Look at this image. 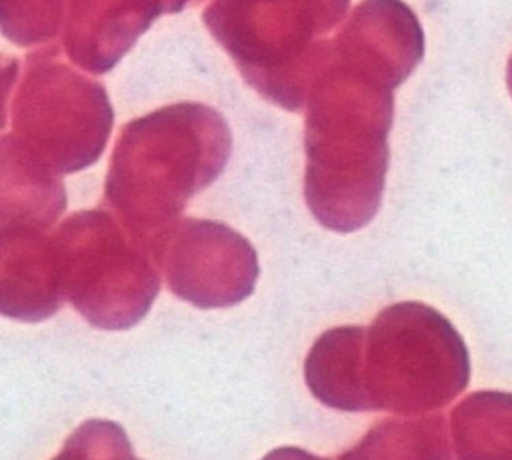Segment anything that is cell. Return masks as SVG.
Returning <instances> with one entry per match:
<instances>
[{"mask_svg": "<svg viewBox=\"0 0 512 460\" xmlns=\"http://www.w3.org/2000/svg\"><path fill=\"white\" fill-rule=\"evenodd\" d=\"M394 89L383 72L333 49L313 81L304 196L322 227L351 234L380 211L389 171Z\"/></svg>", "mask_w": 512, "mask_h": 460, "instance_id": "cell-1", "label": "cell"}, {"mask_svg": "<svg viewBox=\"0 0 512 460\" xmlns=\"http://www.w3.org/2000/svg\"><path fill=\"white\" fill-rule=\"evenodd\" d=\"M230 151L229 124L207 105L178 103L144 115L117 139L106 209L155 252L187 202L223 173Z\"/></svg>", "mask_w": 512, "mask_h": 460, "instance_id": "cell-2", "label": "cell"}, {"mask_svg": "<svg viewBox=\"0 0 512 460\" xmlns=\"http://www.w3.org/2000/svg\"><path fill=\"white\" fill-rule=\"evenodd\" d=\"M351 0H212L204 24L241 76L266 101L290 112L331 56L335 29Z\"/></svg>", "mask_w": 512, "mask_h": 460, "instance_id": "cell-3", "label": "cell"}, {"mask_svg": "<svg viewBox=\"0 0 512 460\" xmlns=\"http://www.w3.org/2000/svg\"><path fill=\"white\" fill-rule=\"evenodd\" d=\"M468 345L442 313L423 302H398L365 328V412L417 416L450 405L468 389Z\"/></svg>", "mask_w": 512, "mask_h": 460, "instance_id": "cell-4", "label": "cell"}, {"mask_svg": "<svg viewBox=\"0 0 512 460\" xmlns=\"http://www.w3.org/2000/svg\"><path fill=\"white\" fill-rule=\"evenodd\" d=\"M53 248L63 299L90 326L123 331L148 315L160 292L159 261L106 207L63 220Z\"/></svg>", "mask_w": 512, "mask_h": 460, "instance_id": "cell-5", "label": "cell"}, {"mask_svg": "<svg viewBox=\"0 0 512 460\" xmlns=\"http://www.w3.org/2000/svg\"><path fill=\"white\" fill-rule=\"evenodd\" d=\"M114 110L101 83L60 60L58 47L27 56L11 101V141L54 175L98 162L112 133Z\"/></svg>", "mask_w": 512, "mask_h": 460, "instance_id": "cell-6", "label": "cell"}, {"mask_svg": "<svg viewBox=\"0 0 512 460\" xmlns=\"http://www.w3.org/2000/svg\"><path fill=\"white\" fill-rule=\"evenodd\" d=\"M169 290L200 310L230 308L256 290V248L238 230L212 220H178L155 247Z\"/></svg>", "mask_w": 512, "mask_h": 460, "instance_id": "cell-7", "label": "cell"}, {"mask_svg": "<svg viewBox=\"0 0 512 460\" xmlns=\"http://www.w3.org/2000/svg\"><path fill=\"white\" fill-rule=\"evenodd\" d=\"M204 0H67L63 47L72 63L92 74L114 69L164 13Z\"/></svg>", "mask_w": 512, "mask_h": 460, "instance_id": "cell-8", "label": "cell"}, {"mask_svg": "<svg viewBox=\"0 0 512 460\" xmlns=\"http://www.w3.org/2000/svg\"><path fill=\"white\" fill-rule=\"evenodd\" d=\"M63 302L53 232L2 227V315L20 322H42L53 317Z\"/></svg>", "mask_w": 512, "mask_h": 460, "instance_id": "cell-9", "label": "cell"}, {"mask_svg": "<svg viewBox=\"0 0 512 460\" xmlns=\"http://www.w3.org/2000/svg\"><path fill=\"white\" fill-rule=\"evenodd\" d=\"M67 207L65 187L58 175L2 139V227L51 230Z\"/></svg>", "mask_w": 512, "mask_h": 460, "instance_id": "cell-10", "label": "cell"}, {"mask_svg": "<svg viewBox=\"0 0 512 460\" xmlns=\"http://www.w3.org/2000/svg\"><path fill=\"white\" fill-rule=\"evenodd\" d=\"M365 328L326 331L311 347L304 378L311 394L329 408L365 412L362 392V345Z\"/></svg>", "mask_w": 512, "mask_h": 460, "instance_id": "cell-11", "label": "cell"}, {"mask_svg": "<svg viewBox=\"0 0 512 460\" xmlns=\"http://www.w3.org/2000/svg\"><path fill=\"white\" fill-rule=\"evenodd\" d=\"M457 460H512V394L482 390L451 412Z\"/></svg>", "mask_w": 512, "mask_h": 460, "instance_id": "cell-12", "label": "cell"}, {"mask_svg": "<svg viewBox=\"0 0 512 460\" xmlns=\"http://www.w3.org/2000/svg\"><path fill=\"white\" fill-rule=\"evenodd\" d=\"M336 460H451L446 419L441 414L383 419Z\"/></svg>", "mask_w": 512, "mask_h": 460, "instance_id": "cell-13", "label": "cell"}, {"mask_svg": "<svg viewBox=\"0 0 512 460\" xmlns=\"http://www.w3.org/2000/svg\"><path fill=\"white\" fill-rule=\"evenodd\" d=\"M65 24V0H2V35L20 47L53 42Z\"/></svg>", "mask_w": 512, "mask_h": 460, "instance_id": "cell-14", "label": "cell"}, {"mask_svg": "<svg viewBox=\"0 0 512 460\" xmlns=\"http://www.w3.org/2000/svg\"><path fill=\"white\" fill-rule=\"evenodd\" d=\"M53 460H137L121 426L105 419L87 421L67 439Z\"/></svg>", "mask_w": 512, "mask_h": 460, "instance_id": "cell-15", "label": "cell"}, {"mask_svg": "<svg viewBox=\"0 0 512 460\" xmlns=\"http://www.w3.org/2000/svg\"><path fill=\"white\" fill-rule=\"evenodd\" d=\"M261 460H329L317 457L313 453L301 450V448H295V446H283V448H277L274 452L268 453Z\"/></svg>", "mask_w": 512, "mask_h": 460, "instance_id": "cell-16", "label": "cell"}]
</instances>
